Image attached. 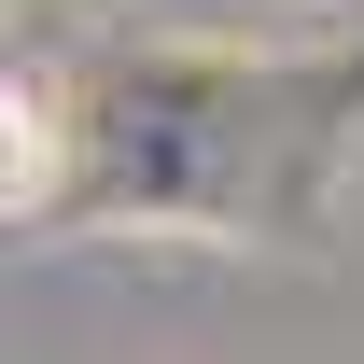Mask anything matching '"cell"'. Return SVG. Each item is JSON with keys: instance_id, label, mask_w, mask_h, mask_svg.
Here are the masks:
<instances>
[]
</instances>
